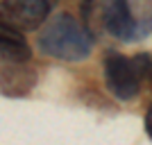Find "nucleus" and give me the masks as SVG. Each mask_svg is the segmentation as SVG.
I'll list each match as a JSON object with an SVG mask.
<instances>
[{
    "label": "nucleus",
    "mask_w": 152,
    "mask_h": 145,
    "mask_svg": "<svg viewBox=\"0 0 152 145\" xmlns=\"http://www.w3.org/2000/svg\"><path fill=\"white\" fill-rule=\"evenodd\" d=\"M41 55L59 61H84L93 50V32L70 14H57L37 36Z\"/></svg>",
    "instance_id": "2"
},
{
    "label": "nucleus",
    "mask_w": 152,
    "mask_h": 145,
    "mask_svg": "<svg viewBox=\"0 0 152 145\" xmlns=\"http://www.w3.org/2000/svg\"><path fill=\"white\" fill-rule=\"evenodd\" d=\"M145 70H152L148 57L143 55H136L134 59H127L121 52H107L104 59H102V75H104V84H107V91L114 95L116 100L121 102H129L134 100L141 91V79Z\"/></svg>",
    "instance_id": "3"
},
{
    "label": "nucleus",
    "mask_w": 152,
    "mask_h": 145,
    "mask_svg": "<svg viewBox=\"0 0 152 145\" xmlns=\"http://www.w3.org/2000/svg\"><path fill=\"white\" fill-rule=\"evenodd\" d=\"M37 86V68L27 61L0 66V93L7 98H23Z\"/></svg>",
    "instance_id": "5"
},
{
    "label": "nucleus",
    "mask_w": 152,
    "mask_h": 145,
    "mask_svg": "<svg viewBox=\"0 0 152 145\" xmlns=\"http://www.w3.org/2000/svg\"><path fill=\"white\" fill-rule=\"evenodd\" d=\"M57 0H0V20L18 32H34L45 23Z\"/></svg>",
    "instance_id": "4"
},
{
    "label": "nucleus",
    "mask_w": 152,
    "mask_h": 145,
    "mask_svg": "<svg viewBox=\"0 0 152 145\" xmlns=\"http://www.w3.org/2000/svg\"><path fill=\"white\" fill-rule=\"evenodd\" d=\"M145 132H148V136L152 138V107L148 109V114H145Z\"/></svg>",
    "instance_id": "8"
},
{
    "label": "nucleus",
    "mask_w": 152,
    "mask_h": 145,
    "mask_svg": "<svg viewBox=\"0 0 152 145\" xmlns=\"http://www.w3.org/2000/svg\"><path fill=\"white\" fill-rule=\"evenodd\" d=\"M82 16L89 30L129 43L152 32V0H84Z\"/></svg>",
    "instance_id": "1"
},
{
    "label": "nucleus",
    "mask_w": 152,
    "mask_h": 145,
    "mask_svg": "<svg viewBox=\"0 0 152 145\" xmlns=\"http://www.w3.org/2000/svg\"><path fill=\"white\" fill-rule=\"evenodd\" d=\"M0 36H12V39H23L18 30H14L12 25H7L5 20H0Z\"/></svg>",
    "instance_id": "7"
},
{
    "label": "nucleus",
    "mask_w": 152,
    "mask_h": 145,
    "mask_svg": "<svg viewBox=\"0 0 152 145\" xmlns=\"http://www.w3.org/2000/svg\"><path fill=\"white\" fill-rule=\"evenodd\" d=\"M32 55L30 45L25 39H12V36H0V66L2 63H16L27 61Z\"/></svg>",
    "instance_id": "6"
}]
</instances>
